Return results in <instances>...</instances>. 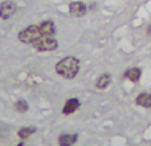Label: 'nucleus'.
I'll list each match as a JSON object with an SVG mask.
<instances>
[{"label": "nucleus", "mask_w": 151, "mask_h": 146, "mask_svg": "<svg viewBox=\"0 0 151 146\" xmlns=\"http://www.w3.org/2000/svg\"><path fill=\"white\" fill-rule=\"evenodd\" d=\"M56 71L60 76L65 78H73L80 71V61L76 57H66L57 63L56 65Z\"/></svg>", "instance_id": "nucleus-1"}, {"label": "nucleus", "mask_w": 151, "mask_h": 146, "mask_svg": "<svg viewBox=\"0 0 151 146\" xmlns=\"http://www.w3.org/2000/svg\"><path fill=\"white\" fill-rule=\"evenodd\" d=\"M41 36H42V33L40 31V27H37V25H31L19 33V39L23 43H25V44H33Z\"/></svg>", "instance_id": "nucleus-2"}, {"label": "nucleus", "mask_w": 151, "mask_h": 146, "mask_svg": "<svg viewBox=\"0 0 151 146\" xmlns=\"http://www.w3.org/2000/svg\"><path fill=\"white\" fill-rule=\"evenodd\" d=\"M37 51H53L57 48V40L52 35H42L33 43Z\"/></svg>", "instance_id": "nucleus-3"}, {"label": "nucleus", "mask_w": 151, "mask_h": 146, "mask_svg": "<svg viewBox=\"0 0 151 146\" xmlns=\"http://www.w3.org/2000/svg\"><path fill=\"white\" fill-rule=\"evenodd\" d=\"M16 11V4L12 1H4L1 5H0V17L7 20L11 16L15 13Z\"/></svg>", "instance_id": "nucleus-4"}, {"label": "nucleus", "mask_w": 151, "mask_h": 146, "mask_svg": "<svg viewBox=\"0 0 151 146\" xmlns=\"http://www.w3.org/2000/svg\"><path fill=\"white\" fill-rule=\"evenodd\" d=\"M69 11H70V13L73 16H77V17H80V16L85 15L86 5L83 4L82 1H73V3H70V5H69Z\"/></svg>", "instance_id": "nucleus-5"}, {"label": "nucleus", "mask_w": 151, "mask_h": 146, "mask_svg": "<svg viewBox=\"0 0 151 146\" xmlns=\"http://www.w3.org/2000/svg\"><path fill=\"white\" fill-rule=\"evenodd\" d=\"M80 106V102H78L77 98H70L66 101L65 106H64L63 109V113L64 114H72L73 112H76L77 110V108Z\"/></svg>", "instance_id": "nucleus-6"}, {"label": "nucleus", "mask_w": 151, "mask_h": 146, "mask_svg": "<svg viewBox=\"0 0 151 146\" xmlns=\"http://www.w3.org/2000/svg\"><path fill=\"white\" fill-rule=\"evenodd\" d=\"M76 141H77V136L76 134H63L58 138L60 146H72Z\"/></svg>", "instance_id": "nucleus-7"}, {"label": "nucleus", "mask_w": 151, "mask_h": 146, "mask_svg": "<svg viewBox=\"0 0 151 146\" xmlns=\"http://www.w3.org/2000/svg\"><path fill=\"white\" fill-rule=\"evenodd\" d=\"M137 104L141 105L145 108H150L151 106V94L149 93H142L137 97Z\"/></svg>", "instance_id": "nucleus-8"}, {"label": "nucleus", "mask_w": 151, "mask_h": 146, "mask_svg": "<svg viewBox=\"0 0 151 146\" xmlns=\"http://www.w3.org/2000/svg\"><path fill=\"white\" fill-rule=\"evenodd\" d=\"M125 76L129 78V80L137 82V81L139 80V77H141V69L139 68H131V69H129V71L125 73Z\"/></svg>", "instance_id": "nucleus-9"}, {"label": "nucleus", "mask_w": 151, "mask_h": 146, "mask_svg": "<svg viewBox=\"0 0 151 146\" xmlns=\"http://www.w3.org/2000/svg\"><path fill=\"white\" fill-rule=\"evenodd\" d=\"M40 31L42 35H53L55 33V27H53L52 21H45L40 25Z\"/></svg>", "instance_id": "nucleus-10"}, {"label": "nucleus", "mask_w": 151, "mask_h": 146, "mask_svg": "<svg viewBox=\"0 0 151 146\" xmlns=\"http://www.w3.org/2000/svg\"><path fill=\"white\" fill-rule=\"evenodd\" d=\"M110 81H111V78H110L109 74H102L101 77L98 78V81H97L96 86L97 88H99V89H105L110 84Z\"/></svg>", "instance_id": "nucleus-11"}, {"label": "nucleus", "mask_w": 151, "mask_h": 146, "mask_svg": "<svg viewBox=\"0 0 151 146\" xmlns=\"http://www.w3.org/2000/svg\"><path fill=\"white\" fill-rule=\"evenodd\" d=\"M33 132H35V128H24L19 132V136H20V138H27V137L31 136Z\"/></svg>", "instance_id": "nucleus-12"}, {"label": "nucleus", "mask_w": 151, "mask_h": 146, "mask_svg": "<svg viewBox=\"0 0 151 146\" xmlns=\"http://www.w3.org/2000/svg\"><path fill=\"white\" fill-rule=\"evenodd\" d=\"M15 106H16V109H17L19 112H21V113H24V112H27V110H28V104H27L25 101H23V100L16 102Z\"/></svg>", "instance_id": "nucleus-13"}, {"label": "nucleus", "mask_w": 151, "mask_h": 146, "mask_svg": "<svg viewBox=\"0 0 151 146\" xmlns=\"http://www.w3.org/2000/svg\"><path fill=\"white\" fill-rule=\"evenodd\" d=\"M149 35H151V25L149 27Z\"/></svg>", "instance_id": "nucleus-14"}]
</instances>
